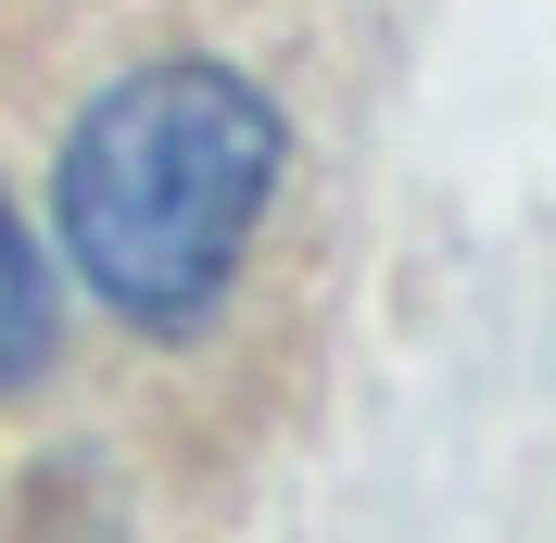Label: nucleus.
Returning <instances> with one entry per match:
<instances>
[{
    "instance_id": "f257e3e1",
    "label": "nucleus",
    "mask_w": 556,
    "mask_h": 543,
    "mask_svg": "<svg viewBox=\"0 0 556 543\" xmlns=\"http://www.w3.org/2000/svg\"><path fill=\"white\" fill-rule=\"evenodd\" d=\"M266 177H278V114L241 76L152 64L114 102H89V127L64 139V240L114 316L177 329L241 266Z\"/></svg>"
},
{
    "instance_id": "f03ea898",
    "label": "nucleus",
    "mask_w": 556,
    "mask_h": 543,
    "mask_svg": "<svg viewBox=\"0 0 556 543\" xmlns=\"http://www.w3.org/2000/svg\"><path fill=\"white\" fill-rule=\"evenodd\" d=\"M51 354V278H38V240L13 228V203H0V392Z\"/></svg>"
}]
</instances>
